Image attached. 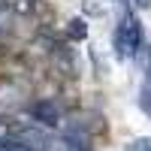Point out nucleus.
<instances>
[{
	"label": "nucleus",
	"instance_id": "obj_4",
	"mask_svg": "<svg viewBox=\"0 0 151 151\" xmlns=\"http://www.w3.org/2000/svg\"><path fill=\"white\" fill-rule=\"evenodd\" d=\"M0 151H33V148L21 139H0Z\"/></svg>",
	"mask_w": 151,
	"mask_h": 151
},
{
	"label": "nucleus",
	"instance_id": "obj_6",
	"mask_svg": "<svg viewBox=\"0 0 151 151\" xmlns=\"http://www.w3.org/2000/svg\"><path fill=\"white\" fill-rule=\"evenodd\" d=\"M136 6H139V9H148V6H151V0H136Z\"/></svg>",
	"mask_w": 151,
	"mask_h": 151
},
{
	"label": "nucleus",
	"instance_id": "obj_1",
	"mask_svg": "<svg viewBox=\"0 0 151 151\" xmlns=\"http://www.w3.org/2000/svg\"><path fill=\"white\" fill-rule=\"evenodd\" d=\"M142 48V24L136 15H124V21L115 30V55L118 58H130Z\"/></svg>",
	"mask_w": 151,
	"mask_h": 151
},
{
	"label": "nucleus",
	"instance_id": "obj_2",
	"mask_svg": "<svg viewBox=\"0 0 151 151\" xmlns=\"http://www.w3.org/2000/svg\"><path fill=\"white\" fill-rule=\"evenodd\" d=\"M33 118L40 121V124H45V127H55V124L60 121V112L55 109V103H48V100H42V103H33Z\"/></svg>",
	"mask_w": 151,
	"mask_h": 151
},
{
	"label": "nucleus",
	"instance_id": "obj_3",
	"mask_svg": "<svg viewBox=\"0 0 151 151\" xmlns=\"http://www.w3.org/2000/svg\"><path fill=\"white\" fill-rule=\"evenodd\" d=\"M67 36H70V40H85V36H88V24L82 18H73L70 27H67Z\"/></svg>",
	"mask_w": 151,
	"mask_h": 151
},
{
	"label": "nucleus",
	"instance_id": "obj_5",
	"mask_svg": "<svg viewBox=\"0 0 151 151\" xmlns=\"http://www.w3.org/2000/svg\"><path fill=\"white\" fill-rule=\"evenodd\" d=\"M127 151H151V142H148V139H133V142L127 145Z\"/></svg>",
	"mask_w": 151,
	"mask_h": 151
}]
</instances>
